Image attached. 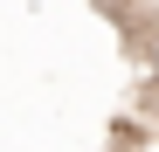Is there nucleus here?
Returning <instances> with one entry per match:
<instances>
[]
</instances>
